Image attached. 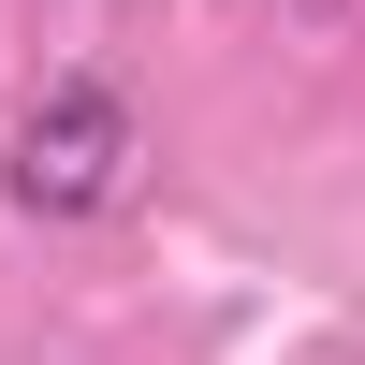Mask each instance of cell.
Here are the masks:
<instances>
[{"mask_svg":"<svg viewBox=\"0 0 365 365\" xmlns=\"http://www.w3.org/2000/svg\"><path fill=\"white\" fill-rule=\"evenodd\" d=\"M132 175H146V117H132V88H103V73H58L44 103L15 117V146H0L15 220H117Z\"/></svg>","mask_w":365,"mask_h":365,"instance_id":"cell-1","label":"cell"}]
</instances>
